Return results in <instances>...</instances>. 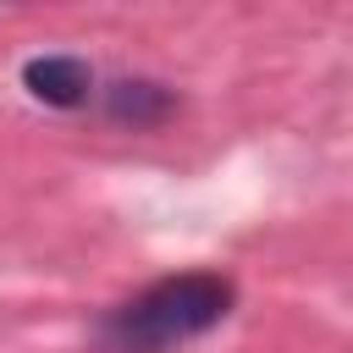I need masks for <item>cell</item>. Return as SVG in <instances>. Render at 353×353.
Returning a JSON list of instances; mask_svg holds the SVG:
<instances>
[{"instance_id": "2", "label": "cell", "mask_w": 353, "mask_h": 353, "mask_svg": "<svg viewBox=\"0 0 353 353\" xmlns=\"http://www.w3.org/2000/svg\"><path fill=\"white\" fill-rule=\"evenodd\" d=\"M22 83H28V94H33V99L72 110V105H83V99H88L94 72H88V61H77V55H33V61L22 66Z\"/></svg>"}, {"instance_id": "3", "label": "cell", "mask_w": 353, "mask_h": 353, "mask_svg": "<svg viewBox=\"0 0 353 353\" xmlns=\"http://www.w3.org/2000/svg\"><path fill=\"white\" fill-rule=\"evenodd\" d=\"M171 88H160V83H132V77H121V83H110V94H105V110L116 116V121H132V127H154L160 116H171Z\"/></svg>"}, {"instance_id": "1", "label": "cell", "mask_w": 353, "mask_h": 353, "mask_svg": "<svg viewBox=\"0 0 353 353\" xmlns=\"http://www.w3.org/2000/svg\"><path fill=\"white\" fill-rule=\"evenodd\" d=\"M232 298H237V287L226 276L182 270V276H165V281L143 287L138 298L116 303L99 320V342L110 353H171V347L215 331L232 314Z\"/></svg>"}]
</instances>
